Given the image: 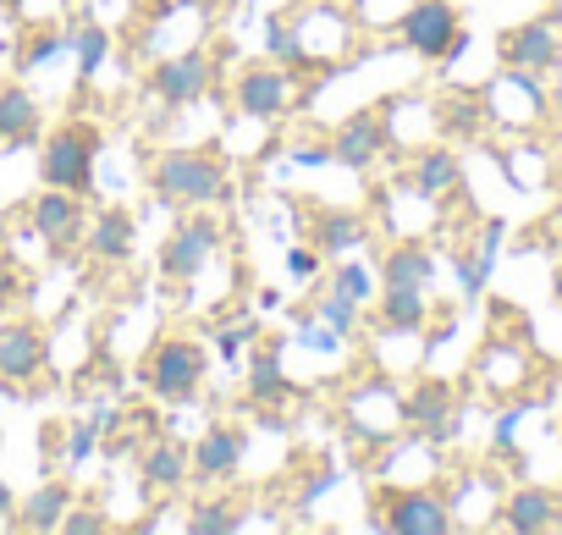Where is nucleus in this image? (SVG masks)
I'll return each instance as SVG.
<instances>
[{"mask_svg":"<svg viewBox=\"0 0 562 535\" xmlns=\"http://www.w3.org/2000/svg\"><path fill=\"white\" fill-rule=\"evenodd\" d=\"M149 188L171 210H210V204H226L232 199V160L221 155V144L166 149L149 166Z\"/></svg>","mask_w":562,"mask_h":535,"instance_id":"1","label":"nucleus"},{"mask_svg":"<svg viewBox=\"0 0 562 535\" xmlns=\"http://www.w3.org/2000/svg\"><path fill=\"white\" fill-rule=\"evenodd\" d=\"M100 149H105V133L83 116L61 122L50 138H45V155H40V182L45 188H67V193H94V166H100Z\"/></svg>","mask_w":562,"mask_h":535,"instance_id":"2","label":"nucleus"},{"mask_svg":"<svg viewBox=\"0 0 562 535\" xmlns=\"http://www.w3.org/2000/svg\"><path fill=\"white\" fill-rule=\"evenodd\" d=\"M204 376H210V354H204V343H193V337H160V343L149 348V359L138 365V381H144L160 403H171V409L193 403L199 387H204Z\"/></svg>","mask_w":562,"mask_h":535,"instance_id":"3","label":"nucleus"},{"mask_svg":"<svg viewBox=\"0 0 562 535\" xmlns=\"http://www.w3.org/2000/svg\"><path fill=\"white\" fill-rule=\"evenodd\" d=\"M370 502H375L370 530H392V535H447V530H458L447 491H430V486H386Z\"/></svg>","mask_w":562,"mask_h":535,"instance_id":"4","label":"nucleus"},{"mask_svg":"<svg viewBox=\"0 0 562 535\" xmlns=\"http://www.w3.org/2000/svg\"><path fill=\"white\" fill-rule=\"evenodd\" d=\"M50 376V332L40 321H0V392L34 398Z\"/></svg>","mask_w":562,"mask_h":535,"instance_id":"5","label":"nucleus"},{"mask_svg":"<svg viewBox=\"0 0 562 535\" xmlns=\"http://www.w3.org/2000/svg\"><path fill=\"white\" fill-rule=\"evenodd\" d=\"M397 425H403V431H414V436H419V442H430V447L452 442V436L463 431L458 387H452L447 376H425V381H414V387L397 398Z\"/></svg>","mask_w":562,"mask_h":535,"instance_id":"6","label":"nucleus"},{"mask_svg":"<svg viewBox=\"0 0 562 535\" xmlns=\"http://www.w3.org/2000/svg\"><path fill=\"white\" fill-rule=\"evenodd\" d=\"M215 243H221V221H215L210 210H182V215H177V226L166 232L160 254H155L160 277H166V282H193V277L204 271V265H210Z\"/></svg>","mask_w":562,"mask_h":535,"instance_id":"7","label":"nucleus"},{"mask_svg":"<svg viewBox=\"0 0 562 535\" xmlns=\"http://www.w3.org/2000/svg\"><path fill=\"white\" fill-rule=\"evenodd\" d=\"M293 94H299V83H293V67H281V62H254V67H243L237 73V89H232V100H237V111L248 116V122H281L293 111Z\"/></svg>","mask_w":562,"mask_h":535,"instance_id":"8","label":"nucleus"},{"mask_svg":"<svg viewBox=\"0 0 562 535\" xmlns=\"http://www.w3.org/2000/svg\"><path fill=\"white\" fill-rule=\"evenodd\" d=\"M215 73H221V62L210 51H182V56H166L160 67H149V89L166 111H188L215 89Z\"/></svg>","mask_w":562,"mask_h":535,"instance_id":"9","label":"nucleus"},{"mask_svg":"<svg viewBox=\"0 0 562 535\" xmlns=\"http://www.w3.org/2000/svg\"><path fill=\"white\" fill-rule=\"evenodd\" d=\"M331 160L337 166H348V171H370L386 149H392V122L381 116V105H364V111H353L348 122H337V133H331Z\"/></svg>","mask_w":562,"mask_h":535,"instance_id":"10","label":"nucleus"},{"mask_svg":"<svg viewBox=\"0 0 562 535\" xmlns=\"http://www.w3.org/2000/svg\"><path fill=\"white\" fill-rule=\"evenodd\" d=\"M458 7L452 0H414V7L397 18V40H403V51H414V56H425V62H441L447 56V45L458 40Z\"/></svg>","mask_w":562,"mask_h":535,"instance_id":"11","label":"nucleus"},{"mask_svg":"<svg viewBox=\"0 0 562 535\" xmlns=\"http://www.w3.org/2000/svg\"><path fill=\"white\" fill-rule=\"evenodd\" d=\"M496 51H502V67H518V73H557L562 67V29H557V18H529V23H518V29H507L502 40H496Z\"/></svg>","mask_w":562,"mask_h":535,"instance_id":"12","label":"nucleus"},{"mask_svg":"<svg viewBox=\"0 0 562 535\" xmlns=\"http://www.w3.org/2000/svg\"><path fill=\"white\" fill-rule=\"evenodd\" d=\"M188 458H193V480L199 486H232L243 458H248V431L243 425H210L188 447Z\"/></svg>","mask_w":562,"mask_h":535,"instance_id":"13","label":"nucleus"},{"mask_svg":"<svg viewBox=\"0 0 562 535\" xmlns=\"http://www.w3.org/2000/svg\"><path fill=\"white\" fill-rule=\"evenodd\" d=\"M496 524L513 530V535L562 530V491H551V486H518V491H502Z\"/></svg>","mask_w":562,"mask_h":535,"instance_id":"14","label":"nucleus"},{"mask_svg":"<svg viewBox=\"0 0 562 535\" xmlns=\"http://www.w3.org/2000/svg\"><path fill=\"white\" fill-rule=\"evenodd\" d=\"M83 226H89V210H83V193H67V188H45L40 199H34V232L56 248V254H67L78 237H83Z\"/></svg>","mask_w":562,"mask_h":535,"instance_id":"15","label":"nucleus"},{"mask_svg":"<svg viewBox=\"0 0 562 535\" xmlns=\"http://www.w3.org/2000/svg\"><path fill=\"white\" fill-rule=\"evenodd\" d=\"M83 237H89V243H83L89 259H100V265H127L133 248H138V215L122 210V204H100V210L89 215Z\"/></svg>","mask_w":562,"mask_h":535,"instance_id":"16","label":"nucleus"},{"mask_svg":"<svg viewBox=\"0 0 562 535\" xmlns=\"http://www.w3.org/2000/svg\"><path fill=\"white\" fill-rule=\"evenodd\" d=\"M370 237V221L359 210H331V204H315L310 210V243L326 254V259H342L348 248H359Z\"/></svg>","mask_w":562,"mask_h":535,"instance_id":"17","label":"nucleus"},{"mask_svg":"<svg viewBox=\"0 0 562 535\" xmlns=\"http://www.w3.org/2000/svg\"><path fill=\"white\" fill-rule=\"evenodd\" d=\"M425 321H430L425 288H392V282H381L375 332H386V337H414V332H425Z\"/></svg>","mask_w":562,"mask_h":535,"instance_id":"18","label":"nucleus"},{"mask_svg":"<svg viewBox=\"0 0 562 535\" xmlns=\"http://www.w3.org/2000/svg\"><path fill=\"white\" fill-rule=\"evenodd\" d=\"M40 138V100L23 83H0V149H29Z\"/></svg>","mask_w":562,"mask_h":535,"instance_id":"19","label":"nucleus"},{"mask_svg":"<svg viewBox=\"0 0 562 535\" xmlns=\"http://www.w3.org/2000/svg\"><path fill=\"white\" fill-rule=\"evenodd\" d=\"M414 193L419 199H430V204H441V199H452L458 188H463V160L447 149V144H436V149H419V160H414Z\"/></svg>","mask_w":562,"mask_h":535,"instance_id":"20","label":"nucleus"},{"mask_svg":"<svg viewBox=\"0 0 562 535\" xmlns=\"http://www.w3.org/2000/svg\"><path fill=\"white\" fill-rule=\"evenodd\" d=\"M67 508H72V486H67L61 475H50L34 497H23V502H18L12 530H29V535H40V530H61Z\"/></svg>","mask_w":562,"mask_h":535,"instance_id":"21","label":"nucleus"},{"mask_svg":"<svg viewBox=\"0 0 562 535\" xmlns=\"http://www.w3.org/2000/svg\"><path fill=\"white\" fill-rule=\"evenodd\" d=\"M138 480H144V491H149V497L177 491L182 480H193V458H188V447H182V442H171V436H160V442L144 453Z\"/></svg>","mask_w":562,"mask_h":535,"instance_id":"22","label":"nucleus"},{"mask_svg":"<svg viewBox=\"0 0 562 535\" xmlns=\"http://www.w3.org/2000/svg\"><path fill=\"white\" fill-rule=\"evenodd\" d=\"M496 243H502V221H485L480 243L469 254H458V288H463V304H480L485 282H491V265H496Z\"/></svg>","mask_w":562,"mask_h":535,"instance_id":"23","label":"nucleus"},{"mask_svg":"<svg viewBox=\"0 0 562 535\" xmlns=\"http://www.w3.org/2000/svg\"><path fill=\"white\" fill-rule=\"evenodd\" d=\"M293 398H299V387L288 381V370H281V354L265 348L254 359V370H248V403L265 409V414H276V403H293Z\"/></svg>","mask_w":562,"mask_h":535,"instance_id":"24","label":"nucleus"},{"mask_svg":"<svg viewBox=\"0 0 562 535\" xmlns=\"http://www.w3.org/2000/svg\"><path fill=\"white\" fill-rule=\"evenodd\" d=\"M381 282H392V288H430V282H436V254H430L425 243H397V248H386Z\"/></svg>","mask_w":562,"mask_h":535,"instance_id":"25","label":"nucleus"},{"mask_svg":"<svg viewBox=\"0 0 562 535\" xmlns=\"http://www.w3.org/2000/svg\"><path fill=\"white\" fill-rule=\"evenodd\" d=\"M237 524H243V519L232 513V502H226V497H199V502H193V513L182 519V530H188V535H226V530H237Z\"/></svg>","mask_w":562,"mask_h":535,"instance_id":"26","label":"nucleus"},{"mask_svg":"<svg viewBox=\"0 0 562 535\" xmlns=\"http://www.w3.org/2000/svg\"><path fill=\"white\" fill-rule=\"evenodd\" d=\"M72 45H78V78L94 83L100 67H105V56H111V34H105V23H83V29L72 34Z\"/></svg>","mask_w":562,"mask_h":535,"instance_id":"27","label":"nucleus"},{"mask_svg":"<svg viewBox=\"0 0 562 535\" xmlns=\"http://www.w3.org/2000/svg\"><path fill=\"white\" fill-rule=\"evenodd\" d=\"M436 127H441V133H452V138H474V133L485 127V94L447 100V105H441V116H436Z\"/></svg>","mask_w":562,"mask_h":535,"instance_id":"28","label":"nucleus"},{"mask_svg":"<svg viewBox=\"0 0 562 535\" xmlns=\"http://www.w3.org/2000/svg\"><path fill=\"white\" fill-rule=\"evenodd\" d=\"M265 56L281 62V67H299V62H304V40L293 34L288 18H270V23H265Z\"/></svg>","mask_w":562,"mask_h":535,"instance_id":"29","label":"nucleus"},{"mask_svg":"<svg viewBox=\"0 0 562 535\" xmlns=\"http://www.w3.org/2000/svg\"><path fill=\"white\" fill-rule=\"evenodd\" d=\"M100 436H105V414H94V420H72V431H67V469H83L89 453L100 447Z\"/></svg>","mask_w":562,"mask_h":535,"instance_id":"30","label":"nucleus"},{"mask_svg":"<svg viewBox=\"0 0 562 535\" xmlns=\"http://www.w3.org/2000/svg\"><path fill=\"white\" fill-rule=\"evenodd\" d=\"M331 293H342L353 304H370L375 299V282H370L364 265H337V271H331Z\"/></svg>","mask_w":562,"mask_h":535,"instance_id":"31","label":"nucleus"},{"mask_svg":"<svg viewBox=\"0 0 562 535\" xmlns=\"http://www.w3.org/2000/svg\"><path fill=\"white\" fill-rule=\"evenodd\" d=\"M321 315L331 321L337 337H359V315H364V304H353V299H342V293H326V299H321Z\"/></svg>","mask_w":562,"mask_h":535,"instance_id":"32","label":"nucleus"},{"mask_svg":"<svg viewBox=\"0 0 562 535\" xmlns=\"http://www.w3.org/2000/svg\"><path fill=\"white\" fill-rule=\"evenodd\" d=\"M67 40H72L67 29H50V34H34V40H29V51H23V73H40V67H45V62H50V56H56V51H61Z\"/></svg>","mask_w":562,"mask_h":535,"instance_id":"33","label":"nucleus"},{"mask_svg":"<svg viewBox=\"0 0 562 535\" xmlns=\"http://www.w3.org/2000/svg\"><path fill=\"white\" fill-rule=\"evenodd\" d=\"M23 299H29V288H23V271L12 265V254H0V315H12Z\"/></svg>","mask_w":562,"mask_h":535,"instance_id":"34","label":"nucleus"},{"mask_svg":"<svg viewBox=\"0 0 562 535\" xmlns=\"http://www.w3.org/2000/svg\"><path fill=\"white\" fill-rule=\"evenodd\" d=\"M61 530H67V535H100V530H111V519H105V513H83V508H67Z\"/></svg>","mask_w":562,"mask_h":535,"instance_id":"35","label":"nucleus"},{"mask_svg":"<svg viewBox=\"0 0 562 535\" xmlns=\"http://www.w3.org/2000/svg\"><path fill=\"white\" fill-rule=\"evenodd\" d=\"M518 420H524V409H507V414H496V431H491V447H496V453H513Z\"/></svg>","mask_w":562,"mask_h":535,"instance_id":"36","label":"nucleus"},{"mask_svg":"<svg viewBox=\"0 0 562 535\" xmlns=\"http://www.w3.org/2000/svg\"><path fill=\"white\" fill-rule=\"evenodd\" d=\"M321 259H326L321 248H288V271H293V277H315Z\"/></svg>","mask_w":562,"mask_h":535,"instance_id":"37","label":"nucleus"},{"mask_svg":"<svg viewBox=\"0 0 562 535\" xmlns=\"http://www.w3.org/2000/svg\"><path fill=\"white\" fill-rule=\"evenodd\" d=\"M337 480H342V469H321V475H315V480L304 486V497H299V502H304V508H310V502H321V497H326V491H331Z\"/></svg>","mask_w":562,"mask_h":535,"instance_id":"38","label":"nucleus"},{"mask_svg":"<svg viewBox=\"0 0 562 535\" xmlns=\"http://www.w3.org/2000/svg\"><path fill=\"white\" fill-rule=\"evenodd\" d=\"M12 513H18V497H12L7 480H0V524H12Z\"/></svg>","mask_w":562,"mask_h":535,"instance_id":"39","label":"nucleus"},{"mask_svg":"<svg viewBox=\"0 0 562 535\" xmlns=\"http://www.w3.org/2000/svg\"><path fill=\"white\" fill-rule=\"evenodd\" d=\"M551 299H557V310H562V265L551 271Z\"/></svg>","mask_w":562,"mask_h":535,"instance_id":"40","label":"nucleus"}]
</instances>
